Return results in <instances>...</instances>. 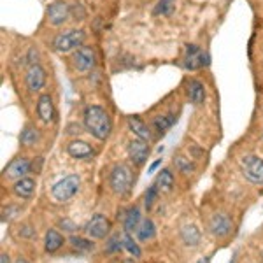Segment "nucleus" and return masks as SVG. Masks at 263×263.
Here are the masks:
<instances>
[{"label":"nucleus","mask_w":263,"mask_h":263,"mask_svg":"<svg viewBox=\"0 0 263 263\" xmlns=\"http://www.w3.org/2000/svg\"><path fill=\"white\" fill-rule=\"evenodd\" d=\"M84 126L88 128V132L99 141H105L111 134V118L109 114L104 111L99 105H90L84 111Z\"/></svg>","instance_id":"f257e3e1"},{"label":"nucleus","mask_w":263,"mask_h":263,"mask_svg":"<svg viewBox=\"0 0 263 263\" xmlns=\"http://www.w3.org/2000/svg\"><path fill=\"white\" fill-rule=\"evenodd\" d=\"M79 182H81V181H79V176H76V174H70V176L63 177L62 181H58L57 184L53 186V190H51V195L54 197V200L67 202L69 198H72L76 193H78Z\"/></svg>","instance_id":"f03ea898"},{"label":"nucleus","mask_w":263,"mask_h":263,"mask_svg":"<svg viewBox=\"0 0 263 263\" xmlns=\"http://www.w3.org/2000/svg\"><path fill=\"white\" fill-rule=\"evenodd\" d=\"M83 41H84L83 30H69V32L58 33L53 41V46H54V49L60 51V53H67V51L81 48Z\"/></svg>","instance_id":"7ed1b4c3"},{"label":"nucleus","mask_w":263,"mask_h":263,"mask_svg":"<svg viewBox=\"0 0 263 263\" xmlns=\"http://www.w3.org/2000/svg\"><path fill=\"white\" fill-rule=\"evenodd\" d=\"M244 177L253 184H263V160L260 156H246L240 162Z\"/></svg>","instance_id":"20e7f679"},{"label":"nucleus","mask_w":263,"mask_h":263,"mask_svg":"<svg viewBox=\"0 0 263 263\" xmlns=\"http://www.w3.org/2000/svg\"><path fill=\"white\" fill-rule=\"evenodd\" d=\"M132 186V171L126 165H116L111 172V188L114 193L126 195Z\"/></svg>","instance_id":"39448f33"},{"label":"nucleus","mask_w":263,"mask_h":263,"mask_svg":"<svg viewBox=\"0 0 263 263\" xmlns=\"http://www.w3.org/2000/svg\"><path fill=\"white\" fill-rule=\"evenodd\" d=\"M72 62H74V67L78 70H90L95 67V51L90 46H81L72 57Z\"/></svg>","instance_id":"423d86ee"},{"label":"nucleus","mask_w":263,"mask_h":263,"mask_svg":"<svg viewBox=\"0 0 263 263\" xmlns=\"http://www.w3.org/2000/svg\"><path fill=\"white\" fill-rule=\"evenodd\" d=\"M207 63H209V57H207L198 46L190 44L188 48H186V58H184L186 69L197 70V69H200V67L207 65Z\"/></svg>","instance_id":"0eeeda50"},{"label":"nucleus","mask_w":263,"mask_h":263,"mask_svg":"<svg viewBox=\"0 0 263 263\" xmlns=\"http://www.w3.org/2000/svg\"><path fill=\"white\" fill-rule=\"evenodd\" d=\"M109 230H111V223H109V219L102 214L93 216L86 224V233L90 237H93V239H104V237L109 233Z\"/></svg>","instance_id":"6e6552de"},{"label":"nucleus","mask_w":263,"mask_h":263,"mask_svg":"<svg viewBox=\"0 0 263 263\" xmlns=\"http://www.w3.org/2000/svg\"><path fill=\"white\" fill-rule=\"evenodd\" d=\"M69 16H70V7L67 6L63 0H57V2H53L49 6V9H48L49 23L54 25V27L65 23V21L69 20Z\"/></svg>","instance_id":"1a4fd4ad"},{"label":"nucleus","mask_w":263,"mask_h":263,"mask_svg":"<svg viewBox=\"0 0 263 263\" xmlns=\"http://www.w3.org/2000/svg\"><path fill=\"white\" fill-rule=\"evenodd\" d=\"M32 168V163L27 158H16L7 165L4 176H7L9 179H21L25 174H28V171Z\"/></svg>","instance_id":"9d476101"},{"label":"nucleus","mask_w":263,"mask_h":263,"mask_svg":"<svg viewBox=\"0 0 263 263\" xmlns=\"http://www.w3.org/2000/svg\"><path fill=\"white\" fill-rule=\"evenodd\" d=\"M128 155L137 165H142L147 160V155H149L147 141H142V139H135V141H132L130 146H128Z\"/></svg>","instance_id":"9b49d317"},{"label":"nucleus","mask_w":263,"mask_h":263,"mask_svg":"<svg viewBox=\"0 0 263 263\" xmlns=\"http://www.w3.org/2000/svg\"><path fill=\"white\" fill-rule=\"evenodd\" d=\"M27 84L32 91H39L46 84V72L39 63L37 65H30V69L27 72Z\"/></svg>","instance_id":"f8f14e48"},{"label":"nucleus","mask_w":263,"mask_h":263,"mask_svg":"<svg viewBox=\"0 0 263 263\" xmlns=\"http://www.w3.org/2000/svg\"><path fill=\"white\" fill-rule=\"evenodd\" d=\"M211 232L214 233V235H218V237H224V235H228L232 230V219L228 218L227 214H216L213 219H211Z\"/></svg>","instance_id":"ddd939ff"},{"label":"nucleus","mask_w":263,"mask_h":263,"mask_svg":"<svg viewBox=\"0 0 263 263\" xmlns=\"http://www.w3.org/2000/svg\"><path fill=\"white\" fill-rule=\"evenodd\" d=\"M67 151H69V155L72 158H90V156L95 155V151H93V147L90 144L83 142V141H74L69 144V147H67Z\"/></svg>","instance_id":"4468645a"},{"label":"nucleus","mask_w":263,"mask_h":263,"mask_svg":"<svg viewBox=\"0 0 263 263\" xmlns=\"http://www.w3.org/2000/svg\"><path fill=\"white\" fill-rule=\"evenodd\" d=\"M37 112L42 121H51L54 116V105L49 95H41L37 100Z\"/></svg>","instance_id":"2eb2a0df"},{"label":"nucleus","mask_w":263,"mask_h":263,"mask_svg":"<svg viewBox=\"0 0 263 263\" xmlns=\"http://www.w3.org/2000/svg\"><path fill=\"white\" fill-rule=\"evenodd\" d=\"M35 192V181L30 177H21L14 184V193L21 198H30Z\"/></svg>","instance_id":"dca6fc26"},{"label":"nucleus","mask_w":263,"mask_h":263,"mask_svg":"<svg viewBox=\"0 0 263 263\" xmlns=\"http://www.w3.org/2000/svg\"><path fill=\"white\" fill-rule=\"evenodd\" d=\"M123 227H125L126 233H137L139 227H141V213H139L137 207H134V209H130L126 213L125 219H123Z\"/></svg>","instance_id":"f3484780"},{"label":"nucleus","mask_w":263,"mask_h":263,"mask_svg":"<svg viewBox=\"0 0 263 263\" xmlns=\"http://www.w3.org/2000/svg\"><path fill=\"white\" fill-rule=\"evenodd\" d=\"M128 126H130V130L134 132L135 135H137L139 139H142V141H151V132L149 128H147L144 123L139 120L137 116H132L128 118Z\"/></svg>","instance_id":"a211bd4d"},{"label":"nucleus","mask_w":263,"mask_h":263,"mask_svg":"<svg viewBox=\"0 0 263 263\" xmlns=\"http://www.w3.org/2000/svg\"><path fill=\"white\" fill-rule=\"evenodd\" d=\"M188 97H190V100H192L193 104H202L203 99H205V88H203V84L200 81H197V79L190 81V84H188Z\"/></svg>","instance_id":"6ab92c4d"},{"label":"nucleus","mask_w":263,"mask_h":263,"mask_svg":"<svg viewBox=\"0 0 263 263\" xmlns=\"http://www.w3.org/2000/svg\"><path fill=\"white\" fill-rule=\"evenodd\" d=\"M181 237L186 246H198V242H200V232H198L197 227H193V224H188V227L182 228Z\"/></svg>","instance_id":"aec40b11"},{"label":"nucleus","mask_w":263,"mask_h":263,"mask_svg":"<svg viewBox=\"0 0 263 263\" xmlns=\"http://www.w3.org/2000/svg\"><path fill=\"white\" fill-rule=\"evenodd\" d=\"M62 244H63V237L57 230H49L46 233V251L48 253L58 251L62 248Z\"/></svg>","instance_id":"412c9836"},{"label":"nucleus","mask_w":263,"mask_h":263,"mask_svg":"<svg viewBox=\"0 0 263 263\" xmlns=\"http://www.w3.org/2000/svg\"><path fill=\"white\" fill-rule=\"evenodd\" d=\"M137 237H139V240H142V242L151 240L153 237H155V224H153L151 219H144L141 223V227H139V230H137Z\"/></svg>","instance_id":"4be33fe9"},{"label":"nucleus","mask_w":263,"mask_h":263,"mask_svg":"<svg viewBox=\"0 0 263 263\" xmlns=\"http://www.w3.org/2000/svg\"><path fill=\"white\" fill-rule=\"evenodd\" d=\"M156 186H158V190H162V192H171L172 186H174V176L171 171H162L158 176V179H156Z\"/></svg>","instance_id":"5701e85b"},{"label":"nucleus","mask_w":263,"mask_h":263,"mask_svg":"<svg viewBox=\"0 0 263 263\" xmlns=\"http://www.w3.org/2000/svg\"><path fill=\"white\" fill-rule=\"evenodd\" d=\"M174 7H176V0H160V2L156 4L155 11H153V14H155V16L171 14V12L174 11Z\"/></svg>","instance_id":"b1692460"},{"label":"nucleus","mask_w":263,"mask_h":263,"mask_svg":"<svg viewBox=\"0 0 263 263\" xmlns=\"http://www.w3.org/2000/svg\"><path fill=\"white\" fill-rule=\"evenodd\" d=\"M174 123V118L172 116H158L153 120V126H155L156 132H160V134H163L167 128H171Z\"/></svg>","instance_id":"393cba45"},{"label":"nucleus","mask_w":263,"mask_h":263,"mask_svg":"<svg viewBox=\"0 0 263 263\" xmlns=\"http://www.w3.org/2000/svg\"><path fill=\"white\" fill-rule=\"evenodd\" d=\"M37 139H39V135H37V130L33 128V126H27V128L23 130V134H21V144H25V146L35 144Z\"/></svg>","instance_id":"a878e982"},{"label":"nucleus","mask_w":263,"mask_h":263,"mask_svg":"<svg viewBox=\"0 0 263 263\" xmlns=\"http://www.w3.org/2000/svg\"><path fill=\"white\" fill-rule=\"evenodd\" d=\"M121 240H123V248H125L126 251L134 254L135 258L141 256V249H139V246L134 242V239L130 237V233H125V235L121 237Z\"/></svg>","instance_id":"bb28decb"},{"label":"nucleus","mask_w":263,"mask_h":263,"mask_svg":"<svg viewBox=\"0 0 263 263\" xmlns=\"http://www.w3.org/2000/svg\"><path fill=\"white\" fill-rule=\"evenodd\" d=\"M70 244L74 249H78V251H91L93 249V244L90 240L83 239V237H70Z\"/></svg>","instance_id":"cd10ccee"},{"label":"nucleus","mask_w":263,"mask_h":263,"mask_svg":"<svg viewBox=\"0 0 263 263\" xmlns=\"http://www.w3.org/2000/svg\"><path fill=\"white\" fill-rule=\"evenodd\" d=\"M70 14H72V18H74L76 21H83L84 18H86V11H84V7H83V4H72L70 6Z\"/></svg>","instance_id":"c85d7f7f"},{"label":"nucleus","mask_w":263,"mask_h":263,"mask_svg":"<svg viewBox=\"0 0 263 263\" xmlns=\"http://www.w3.org/2000/svg\"><path fill=\"white\" fill-rule=\"evenodd\" d=\"M156 198H158V186H151L149 190H147V193H146V207L147 209H151L153 207V203L156 202Z\"/></svg>","instance_id":"c756f323"},{"label":"nucleus","mask_w":263,"mask_h":263,"mask_svg":"<svg viewBox=\"0 0 263 263\" xmlns=\"http://www.w3.org/2000/svg\"><path fill=\"white\" fill-rule=\"evenodd\" d=\"M42 162H44V160H42V158H37V163H35V162L32 163V168H30V171H33V172H39V171H41V167H42Z\"/></svg>","instance_id":"7c9ffc66"},{"label":"nucleus","mask_w":263,"mask_h":263,"mask_svg":"<svg viewBox=\"0 0 263 263\" xmlns=\"http://www.w3.org/2000/svg\"><path fill=\"white\" fill-rule=\"evenodd\" d=\"M0 263H9V256L6 253H2V256H0Z\"/></svg>","instance_id":"2f4dec72"},{"label":"nucleus","mask_w":263,"mask_h":263,"mask_svg":"<svg viewBox=\"0 0 263 263\" xmlns=\"http://www.w3.org/2000/svg\"><path fill=\"white\" fill-rule=\"evenodd\" d=\"M160 163H162V160H158V162H155V163H153V165H151V167H149V174H151V172H155V168H156V167H158V165H160Z\"/></svg>","instance_id":"473e14b6"},{"label":"nucleus","mask_w":263,"mask_h":263,"mask_svg":"<svg viewBox=\"0 0 263 263\" xmlns=\"http://www.w3.org/2000/svg\"><path fill=\"white\" fill-rule=\"evenodd\" d=\"M16 263H28V261H27V260H23V258H20V260L16 261Z\"/></svg>","instance_id":"72a5a7b5"},{"label":"nucleus","mask_w":263,"mask_h":263,"mask_svg":"<svg viewBox=\"0 0 263 263\" xmlns=\"http://www.w3.org/2000/svg\"><path fill=\"white\" fill-rule=\"evenodd\" d=\"M261 260H263V253H261Z\"/></svg>","instance_id":"f704fd0d"}]
</instances>
